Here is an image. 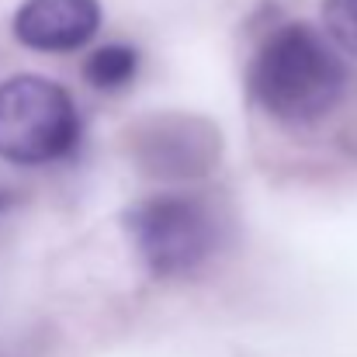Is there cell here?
<instances>
[{
	"label": "cell",
	"instance_id": "cell-5",
	"mask_svg": "<svg viewBox=\"0 0 357 357\" xmlns=\"http://www.w3.org/2000/svg\"><path fill=\"white\" fill-rule=\"evenodd\" d=\"M139 70V52L125 42H112V45H101L98 52H91V59L84 63V77L91 87L98 91H119L125 84H132Z\"/></svg>",
	"mask_w": 357,
	"mask_h": 357
},
{
	"label": "cell",
	"instance_id": "cell-1",
	"mask_svg": "<svg viewBox=\"0 0 357 357\" xmlns=\"http://www.w3.org/2000/svg\"><path fill=\"white\" fill-rule=\"evenodd\" d=\"M347 91V70L340 56L309 28L284 24L257 52L250 66L253 101L281 121L305 125L337 108Z\"/></svg>",
	"mask_w": 357,
	"mask_h": 357
},
{
	"label": "cell",
	"instance_id": "cell-6",
	"mask_svg": "<svg viewBox=\"0 0 357 357\" xmlns=\"http://www.w3.org/2000/svg\"><path fill=\"white\" fill-rule=\"evenodd\" d=\"M323 17L333 42L357 56V0H323Z\"/></svg>",
	"mask_w": 357,
	"mask_h": 357
},
{
	"label": "cell",
	"instance_id": "cell-3",
	"mask_svg": "<svg viewBox=\"0 0 357 357\" xmlns=\"http://www.w3.org/2000/svg\"><path fill=\"white\" fill-rule=\"evenodd\" d=\"M125 229L149 264V271L170 278L205 264L219 243L215 219L205 202L191 195H156L128 208Z\"/></svg>",
	"mask_w": 357,
	"mask_h": 357
},
{
	"label": "cell",
	"instance_id": "cell-4",
	"mask_svg": "<svg viewBox=\"0 0 357 357\" xmlns=\"http://www.w3.org/2000/svg\"><path fill=\"white\" fill-rule=\"evenodd\" d=\"M101 24L98 0H24L14 14V35L35 52H73Z\"/></svg>",
	"mask_w": 357,
	"mask_h": 357
},
{
	"label": "cell",
	"instance_id": "cell-7",
	"mask_svg": "<svg viewBox=\"0 0 357 357\" xmlns=\"http://www.w3.org/2000/svg\"><path fill=\"white\" fill-rule=\"evenodd\" d=\"M14 202H17V198H14V191H7V188H0V215H3V212H7V208H10Z\"/></svg>",
	"mask_w": 357,
	"mask_h": 357
},
{
	"label": "cell",
	"instance_id": "cell-2",
	"mask_svg": "<svg viewBox=\"0 0 357 357\" xmlns=\"http://www.w3.org/2000/svg\"><path fill=\"white\" fill-rule=\"evenodd\" d=\"M80 142V115L70 94L42 77L0 87V156L21 167L66 160Z\"/></svg>",
	"mask_w": 357,
	"mask_h": 357
}]
</instances>
